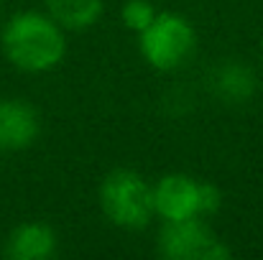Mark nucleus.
Here are the masks:
<instances>
[{
	"label": "nucleus",
	"instance_id": "1",
	"mask_svg": "<svg viewBox=\"0 0 263 260\" xmlns=\"http://www.w3.org/2000/svg\"><path fill=\"white\" fill-rule=\"evenodd\" d=\"M0 51L18 72H51L67 54L64 28L49 13L18 10L0 26Z\"/></svg>",
	"mask_w": 263,
	"mask_h": 260
},
{
	"label": "nucleus",
	"instance_id": "7",
	"mask_svg": "<svg viewBox=\"0 0 263 260\" xmlns=\"http://www.w3.org/2000/svg\"><path fill=\"white\" fill-rule=\"evenodd\" d=\"M59 237L46 222H21L5 237L3 255L10 260H49L57 255Z\"/></svg>",
	"mask_w": 263,
	"mask_h": 260
},
{
	"label": "nucleus",
	"instance_id": "5",
	"mask_svg": "<svg viewBox=\"0 0 263 260\" xmlns=\"http://www.w3.org/2000/svg\"><path fill=\"white\" fill-rule=\"evenodd\" d=\"M154 212L164 222L199 217V181L189 173H166L154 186Z\"/></svg>",
	"mask_w": 263,
	"mask_h": 260
},
{
	"label": "nucleus",
	"instance_id": "6",
	"mask_svg": "<svg viewBox=\"0 0 263 260\" xmlns=\"http://www.w3.org/2000/svg\"><path fill=\"white\" fill-rule=\"evenodd\" d=\"M39 133H41V115L31 102L21 97L0 99V151L5 153L23 151L36 143Z\"/></svg>",
	"mask_w": 263,
	"mask_h": 260
},
{
	"label": "nucleus",
	"instance_id": "3",
	"mask_svg": "<svg viewBox=\"0 0 263 260\" xmlns=\"http://www.w3.org/2000/svg\"><path fill=\"white\" fill-rule=\"evenodd\" d=\"M197 46L192 23L181 15L164 10L159 13L146 31L138 33V49L148 67L159 72H174L184 67Z\"/></svg>",
	"mask_w": 263,
	"mask_h": 260
},
{
	"label": "nucleus",
	"instance_id": "8",
	"mask_svg": "<svg viewBox=\"0 0 263 260\" xmlns=\"http://www.w3.org/2000/svg\"><path fill=\"white\" fill-rule=\"evenodd\" d=\"M210 89L225 105H246L258 92V74L246 62L228 59L212 69Z\"/></svg>",
	"mask_w": 263,
	"mask_h": 260
},
{
	"label": "nucleus",
	"instance_id": "9",
	"mask_svg": "<svg viewBox=\"0 0 263 260\" xmlns=\"http://www.w3.org/2000/svg\"><path fill=\"white\" fill-rule=\"evenodd\" d=\"M46 13L64 31H85L102 15V0H46Z\"/></svg>",
	"mask_w": 263,
	"mask_h": 260
},
{
	"label": "nucleus",
	"instance_id": "11",
	"mask_svg": "<svg viewBox=\"0 0 263 260\" xmlns=\"http://www.w3.org/2000/svg\"><path fill=\"white\" fill-rule=\"evenodd\" d=\"M220 209H222V189L210 181H199V217L217 214Z\"/></svg>",
	"mask_w": 263,
	"mask_h": 260
},
{
	"label": "nucleus",
	"instance_id": "4",
	"mask_svg": "<svg viewBox=\"0 0 263 260\" xmlns=\"http://www.w3.org/2000/svg\"><path fill=\"white\" fill-rule=\"evenodd\" d=\"M159 253L166 260H230L233 258V250L199 217L164 222V227L159 232Z\"/></svg>",
	"mask_w": 263,
	"mask_h": 260
},
{
	"label": "nucleus",
	"instance_id": "10",
	"mask_svg": "<svg viewBox=\"0 0 263 260\" xmlns=\"http://www.w3.org/2000/svg\"><path fill=\"white\" fill-rule=\"evenodd\" d=\"M120 15H123L125 28H130L133 33H141V31H146L151 26V21L159 15V10L154 8L151 0H128L123 5Z\"/></svg>",
	"mask_w": 263,
	"mask_h": 260
},
{
	"label": "nucleus",
	"instance_id": "2",
	"mask_svg": "<svg viewBox=\"0 0 263 260\" xmlns=\"http://www.w3.org/2000/svg\"><path fill=\"white\" fill-rule=\"evenodd\" d=\"M100 207L120 230H143L154 219V186L138 171L115 169L100 184Z\"/></svg>",
	"mask_w": 263,
	"mask_h": 260
}]
</instances>
